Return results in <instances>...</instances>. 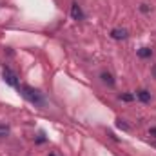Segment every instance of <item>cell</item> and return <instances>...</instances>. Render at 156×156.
I'll use <instances>...</instances> for the list:
<instances>
[{
    "label": "cell",
    "mask_w": 156,
    "mask_h": 156,
    "mask_svg": "<svg viewBox=\"0 0 156 156\" xmlns=\"http://www.w3.org/2000/svg\"><path fill=\"white\" fill-rule=\"evenodd\" d=\"M20 94H22L26 100L33 102V104H38V105H42V104H44V98H42V94H40L37 89L29 87V85H20Z\"/></svg>",
    "instance_id": "1"
},
{
    "label": "cell",
    "mask_w": 156,
    "mask_h": 156,
    "mask_svg": "<svg viewBox=\"0 0 156 156\" xmlns=\"http://www.w3.org/2000/svg\"><path fill=\"white\" fill-rule=\"evenodd\" d=\"M4 82L11 87H18V76L13 69H4Z\"/></svg>",
    "instance_id": "2"
},
{
    "label": "cell",
    "mask_w": 156,
    "mask_h": 156,
    "mask_svg": "<svg viewBox=\"0 0 156 156\" xmlns=\"http://www.w3.org/2000/svg\"><path fill=\"white\" fill-rule=\"evenodd\" d=\"M71 16H73L75 20H83V13H82V9H80L78 4H73V5H71Z\"/></svg>",
    "instance_id": "3"
},
{
    "label": "cell",
    "mask_w": 156,
    "mask_h": 156,
    "mask_svg": "<svg viewBox=\"0 0 156 156\" xmlns=\"http://www.w3.org/2000/svg\"><path fill=\"white\" fill-rule=\"evenodd\" d=\"M111 37L115 40H123V38H127V31L125 29H113L111 31Z\"/></svg>",
    "instance_id": "4"
},
{
    "label": "cell",
    "mask_w": 156,
    "mask_h": 156,
    "mask_svg": "<svg viewBox=\"0 0 156 156\" xmlns=\"http://www.w3.org/2000/svg\"><path fill=\"white\" fill-rule=\"evenodd\" d=\"M136 98H138L140 102H144V104H147V102L151 100V93H147L145 89H142V91H138V93H136Z\"/></svg>",
    "instance_id": "5"
},
{
    "label": "cell",
    "mask_w": 156,
    "mask_h": 156,
    "mask_svg": "<svg viewBox=\"0 0 156 156\" xmlns=\"http://www.w3.org/2000/svg\"><path fill=\"white\" fill-rule=\"evenodd\" d=\"M153 55V51L149 49V47H142V49H138V56L140 58H147V56H151Z\"/></svg>",
    "instance_id": "6"
},
{
    "label": "cell",
    "mask_w": 156,
    "mask_h": 156,
    "mask_svg": "<svg viewBox=\"0 0 156 156\" xmlns=\"http://www.w3.org/2000/svg\"><path fill=\"white\" fill-rule=\"evenodd\" d=\"M102 80H104L105 83H109V85H115V80H113V76H111L109 73H102Z\"/></svg>",
    "instance_id": "7"
},
{
    "label": "cell",
    "mask_w": 156,
    "mask_h": 156,
    "mask_svg": "<svg viewBox=\"0 0 156 156\" xmlns=\"http://www.w3.org/2000/svg\"><path fill=\"white\" fill-rule=\"evenodd\" d=\"M7 134H9V127L7 125H0V138H4Z\"/></svg>",
    "instance_id": "8"
},
{
    "label": "cell",
    "mask_w": 156,
    "mask_h": 156,
    "mask_svg": "<svg viewBox=\"0 0 156 156\" xmlns=\"http://www.w3.org/2000/svg\"><path fill=\"white\" fill-rule=\"evenodd\" d=\"M120 98H122V100H125V102H131V100H133L134 96H133V94H122Z\"/></svg>",
    "instance_id": "9"
},
{
    "label": "cell",
    "mask_w": 156,
    "mask_h": 156,
    "mask_svg": "<svg viewBox=\"0 0 156 156\" xmlns=\"http://www.w3.org/2000/svg\"><path fill=\"white\" fill-rule=\"evenodd\" d=\"M154 75H156V66H154Z\"/></svg>",
    "instance_id": "10"
},
{
    "label": "cell",
    "mask_w": 156,
    "mask_h": 156,
    "mask_svg": "<svg viewBox=\"0 0 156 156\" xmlns=\"http://www.w3.org/2000/svg\"><path fill=\"white\" fill-rule=\"evenodd\" d=\"M51 156H55V154H51Z\"/></svg>",
    "instance_id": "11"
}]
</instances>
